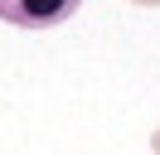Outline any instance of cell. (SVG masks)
Segmentation results:
<instances>
[{
	"instance_id": "7a4b0ae2",
	"label": "cell",
	"mask_w": 160,
	"mask_h": 155,
	"mask_svg": "<svg viewBox=\"0 0 160 155\" xmlns=\"http://www.w3.org/2000/svg\"><path fill=\"white\" fill-rule=\"evenodd\" d=\"M150 155H160V126H155V136H150Z\"/></svg>"
},
{
	"instance_id": "3957f363",
	"label": "cell",
	"mask_w": 160,
	"mask_h": 155,
	"mask_svg": "<svg viewBox=\"0 0 160 155\" xmlns=\"http://www.w3.org/2000/svg\"><path fill=\"white\" fill-rule=\"evenodd\" d=\"M136 5H160V0H136Z\"/></svg>"
},
{
	"instance_id": "6da1fadb",
	"label": "cell",
	"mask_w": 160,
	"mask_h": 155,
	"mask_svg": "<svg viewBox=\"0 0 160 155\" xmlns=\"http://www.w3.org/2000/svg\"><path fill=\"white\" fill-rule=\"evenodd\" d=\"M78 5L82 0H0V19L20 29H49V24H63Z\"/></svg>"
}]
</instances>
